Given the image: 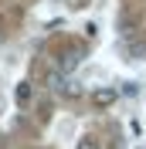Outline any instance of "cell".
<instances>
[{"label": "cell", "mask_w": 146, "mask_h": 149, "mask_svg": "<svg viewBox=\"0 0 146 149\" xmlns=\"http://www.w3.org/2000/svg\"><path fill=\"white\" fill-rule=\"evenodd\" d=\"M48 88H55V92H61V88H65V78H61V68H58V71H51V74H48Z\"/></svg>", "instance_id": "cell-3"}, {"label": "cell", "mask_w": 146, "mask_h": 149, "mask_svg": "<svg viewBox=\"0 0 146 149\" xmlns=\"http://www.w3.org/2000/svg\"><path fill=\"white\" fill-rule=\"evenodd\" d=\"M78 61H82V54H78V51H75V54H68V58H61V61H58V68H61V71L68 74V71H75V68H78Z\"/></svg>", "instance_id": "cell-2"}, {"label": "cell", "mask_w": 146, "mask_h": 149, "mask_svg": "<svg viewBox=\"0 0 146 149\" xmlns=\"http://www.w3.org/2000/svg\"><path fill=\"white\" fill-rule=\"evenodd\" d=\"M82 3H85V0H72V7H82Z\"/></svg>", "instance_id": "cell-6"}, {"label": "cell", "mask_w": 146, "mask_h": 149, "mask_svg": "<svg viewBox=\"0 0 146 149\" xmlns=\"http://www.w3.org/2000/svg\"><path fill=\"white\" fill-rule=\"evenodd\" d=\"M17 102H20V105H27V102H31V85H27V81H20V85H17Z\"/></svg>", "instance_id": "cell-4"}, {"label": "cell", "mask_w": 146, "mask_h": 149, "mask_svg": "<svg viewBox=\"0 0 146 149\" xmlns=\"http://www.w3.org/2000/svg\"><path fill=\"white\" fill-rule=\"evenodd\" d=\"M116 98H119V92L109 88V85H102V88L92 92V105H95V109H109V105H116Z\"/></svg>", "instance_id": "cell-1"}, {"label": "cell", "mask_w": 146, "mask_h": 149, "mask_svg": "<svg viewBox=\"0 0 146 149\" xmlns=\"http://www.w3.org/2000/svg\"><path fill=\"white\" fill-rule=\"evenodd\" d=\"M75 149H99V142L92 139V136H85V139H78V146Z\"/></svg>", "instance_id": "cell-5"}]
</instances>
